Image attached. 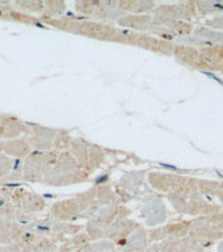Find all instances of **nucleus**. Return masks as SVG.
Instances as JSON below:
<instances>
[{
  "mask_svg": "<svg viewBox=\"0 0 223 252\" xmlns=\"http://www.w3.org/2000/svg\"><path fill=\"white\" fill-rule=\"evenodd\" d=\"M0 252H11V250H9L8 246H1L0 244Z\"/></svg>",
  "mask_w": 223,
  "mask_h": 252,
  "instance_id": "28",
  "label": "nucleus"
},
{
  "mask_svg": "<svg viewBox=\"0 0 223 252\" xmlns=\"http://www.w3.org/2000/svg\"><path fill=\"white\" fill-rule=\"evenodd\" d=\"M71 141H72V137H71L67 130L58 129L57 137L54 139V151H58V153L68 151Z\"/></svg>",
  "mask_w": 223,
  "mask_h": 252,
  "instance_id": "23",
  "label": "nucleus"
},
{
  "mask_svg": "<svg viewBox=\"0 0 223 252\" xmlns=\"http://www.w3.org/2000/svg\"><path fill=\"white\" fill-rule=\"evenodd\" d=\"M13 206H12L11 201L0 196V220H3L8 216H13Z\"/></svg>",
  "mask_w": 223,
  "mask_h": 252,
  "instance_id": "27",
  "label": "nucleus"
},
{
  "mask_svg": "<svg viewBox=\"0 0 223 252\" xmlns=\"http://www.w3.org/2000/svg\"><path fill=\"white\" fill-rule=\"evenodd\" d=\"M42 21L75 34L86 35L90 38L101 39V41H112V42L116 41L120 31L118 28L101 21H80V20L70 19H47V17H42Z\"/></svg>",
  "mask_w": 223,
  "mask_h": 252,
  "instance_id": "2",
  "label": "nucleus"
},
{
  "mask_svg": "<svg viewBox=\"0 0 223 252\" xmlns=\"http://www.w3.org/2000/svg\"><path fill=\"white\" fill-rule=\"evenodd\" d=\"M57 247H58V246H55V247H53V248H49V250H46V251H42V252H57Z\"/></svg>",
  "mask_w": 223,
  "mask_h": 252,
  "instance_id": "29",
  "label": "nucleus"
},
{
  "mask_svg": "<svg viewBox=\"0 0 223 252\" xmlns=\"http://www.w3.org/2000/svg\"><path fill=\"white\" fill-rule=\"evenodd\" d=\"M13 164H15V159L7 157L5 154H0V185L3 184L4 179L9 175Z\"/></svg>",
  "mask_w": 223,
  "mask_h": 252,
  "instance_id": "26",
  "label": "nucleus"
},
{
  "mask_svg": "<svg viewBox=\"0 0 223 252\" xmlns=\"http://www.w3.org/2000/svg\"><path fill=\"white\" fill-rule=\"evenodd\" d=\"M66 9V4L62 1H43V15L47 19L61 16Z\"/></svg>",
  "mask_w": 223,
  "mask_h": 252,
  "instance_id": "24",
  "label": "nucleus"
},
{
  "mask_svg": "<svg viewBox=\"0 0 223 252\" xmlns=\"http://www.w3.org/2000/svg\"><path fill=\"white\" fill-rule=\"evenodd\" d=\"M32 151L33 150H32L31 145L28 143V141L24 137L13 138V139H9V141H4L3 154H5L7 157L12 158V159L24 160Z\"/></svg>",
  "mask_w": 223,
  "mask_h": 252,
  "instance_id": "17",
  "label": "nucleus"
},
{
  "mask_svg": "<svg viewBox=\"0 0 223 252\" xmlns=\"http://www.w3.org/2000/svg\"><path fill=\"white\" fill-rule=\"evenodd\" d=\"M28 230L35 232L41 236H45L47 239L54 240L55 243H62L67 238L72 235H76L78 232L84 230V224L68 223V222H59L50 217L41 218V220H33Z\"/></svg>",
  "mask_w": 223,
  "mask_h": 252,
  "instance_id": "6",
  "label": "nucleus"
},
{
  "mask_svg": "<svg viewBox=\"0 0 223 252\" xmlns=\"http://www.w3.org/2000/svg\"><path fill=\"white\" fill-rule=\"evenodd\" d=\"M3 146H4V141H0V154H3Z\"/></svg>",
  "mask_w": 223,
  "mask_h": 252,
  "instance_id": "30",
  "label": "nucleus"
},
{
  "mask_svg": "<svg viewBox=\"0 0 223 252\" xmlns=\"http://www.w3.org/2000/svg\"><path fill=\"white\" fill-rule=\"evenodd\" d=\"M80 208V220H90L94 218L101 209L109 205L120 204L117 196L113 190V187L106 184H95L92 188L79 193L74 197Z\"/></svg>",
  "mask_w": 223,
  "mask_h": 252,
  "instance_id": "3",
  "label": "nucleus"
},
{
  "mask_svg": "<svg viewBox=\"0 0 223 252\" xmlns=\"http://www.w3.org/2000/svg\"><path fill=\"white\" fill-rule=\"evenodd\" d=\"M25 133V122L9 114L0 113V141H9L23 137Z\"/></svg>",
  "mask_w": 223,
  "mask_h": 252,
  "instance_id": "15",
  "label": "nucleus"
},
{
  "mask_svg": "<svg viewBox=\"0 0 223 252\" xmlns=\"http://www.w3.org/2000/svg\"><path fill=\"white\" fill-rule=\"evenodd\" d=\"M12 5L19 7L25 12H33V13H42L43 15V1L38 0H29V1H16Z\"/></svg>",
  "mask_w": 223,
  "mask_h": 252,
  "instance_id": "25",
  "label": "nucleus"
},
{
  "mask_svg": "<svg viewBox=\"0 0 223 252\" xmlns=\"http://www.w3.org/2000/svg\"><path fill=\"white\" fill-rule=\"evenodd\" d=\"M11 204L13 206L16 220L25 227L37 220V216L46 208V201L41 194L20 187H17L12 194Z\"/></svg>",
  "mask_w": 223,
  "mask_h": 252,
  "instance_id": "4",
  "label": "nucleus"
},
{
  "mask_svg": "<svg viewBox=\"0 0 223 252\" xmlns=\"http://www.w3.org/2000/svg\"><path fill=\"white\" fill-rule=\"evenodd\" d=\"M117 25L125 28L126 31H138V32H149L153 20L147 15H125L117 20Z\"/></svg>",
  "mask_w": 223,
  "mask_h": 252,
  "instance_id": "19",
  "label": "nucleus"
},
{
  "mask_svg": "<svg viewBox=\"0 0 223 252\" xmlns=\"http://www.w3.org/2000/svg\"><path fill=\"white\" fill-rule=\"evenodd\" d=\"M57 155L58 151H32L23 160V181L41 184Z\"/></svg>",
  "mask_w": 223,
  "mask_h": 252,
  "instance_id": "7",
  "label": "nucleus"
},
{
  "mask_svg": "<svg viewBox=\"0 0 223 252\" xmlns=\"http://www.w3.org/2000/svg\"><path fill=\"white\" fill-rule=\"evenodd\" d=\"M90 179V175L84 172L68 151L58 153L54 161L43 176L41 184L49 187H68V185L82 184Z\"/></svg>",
  "mask_w": 223,
  "mask_h": 252,
  "instance_id": "1",
  "label": "nucleus"
},
{
  "mask_svg": "<svg viewBox=\"0 0 223 252\" xmlns=\"http://www.w3.org/2000/svg\"><path fill=\"white\" fill-rule=\"evenodd\" d=\"M154 7L155 4L146 3V1H130V0L118 1V9L124 15H142L143 12L151 11Z\"/></svg>",
  "mask_w": 223,
  "mask_h": 252,
  "instance_id": "21",
  "label": "nucleus"
},
{
  "mask_svg": "<svg viewBox=\"0 0 223 252\" xmlns=\"http://www.w3.org/2000/svg\"><path fill=\"white\" fill-rule=\"evenodd\" d=\"M78 252H79V251H78Z\"/></svg>",
  "mask_w": 223,
  "mask_h": 252,
  "instance_id": "31",
  "label": "nucleus"
},
{
  "mask_svg": "<svg viewBox=\"0 0 223 252\" xmlns=\"http://www.w3.org/2000/svg\"><path fill=\"white\" fill-rule=\"evenodd\" d=\"M114 250L116 246L113 242L108 239H100L87 243L79 252H114Z\"/></svg>",
  "mask_w": 223,
  "mask_h": 252,
  "instance_id": "22",
  "label": "nucleus"
},
{
  "mask_svg": "<svg viewBox=\"0 0 223 252\" xmlns=\"http://www.w3.org/2000/svg\"><path fill=\"white\" fill-rule=\"evenodd\" d=\"M57 133L58 129L54 127L25 122V133L23 137L31 145L33 151H54V139Z\"/></svg>",
  "mask_w": 223,
  "mask_h": 252,
  "instance_id": "8",
  "label": "nucleus"
},
{
  "mask_svg": "<svg viewBox=\"0 0 223 252\" xmlns=\"http://www.w3.org/2000/svg\"><path fill=\"white\" fill-rule=\"evenodd\" d=\"M90 242L91 239L86 232L80 231L76 235L70 236L64 242L59 243L58 247H57V252H78Z\"/></svg>",
  "mask_w": 223,
  "mask_h": 252,
  "instance_id": "20",
  "label": "nucleus"
},
{
  "mask_svg": "<svg viewBox=\"0 0 223 252\" xmlns=\"http://www.w3.org/2000/svg\"><path fill=\"white\" fill-rule=\"evenodd\" d=\"M146 183V171H127L120 177L117 185H120L131 198L143 193Z\"/></svg>",
  "mask_w": 223,
  "mask_h": 252,
  "instance_id": "14",
  "label": "nucleus"
},
{
  "mask_svg": "<svg viewBox=\"0 0 223 252\" xmlns=\"http://www.w3.org/2000/svg\"><path fill=\"white\" fill-rule=\"evenodd\" d=\"M50 218L59 222H68L74 223L75 220H80V208L75 198L57 201L50 206L49 216Z\"/></svg>",
  "mask_w": 223,
  "mask_h": 252,
  "instance_id": "11",
  "label": "nucleus"
},
{
  "mask_svg": "<svg viewBox=\"0 0 223 252\" xmlns=\"http://www.w3.org/2000/svg\"><path fill=\"white\" fill-rule=\"evenodd\" d=\"M68 153L74 158L76 164L88 175L100 168L106 159V151L101 146L86 141L82 137L72 138Z\"/></svg>",
  "mask_w": 223,
  "mask_h": 252,
  "instance_id": "5",
  "label": "nucleus"
},
{
  "mask_svg": "<svg viewBox=\"0 0 223 252\" xmlns=\"http://www.w3.org/2000/svg\"><path fill=\"white\" fill-rule=\"evenodd\" d=\"M58 244L54 240L47 239L45 236H41L35 232L28 230L16 240L15 243L8 246L11 252H42L49 248H53Z\"/></svg>",
  "mask_w": 223,
  "mask_h": 252,
  "instance_id": "10",
  "label": "nucleus"
},
{
  "mask_svg": "<svg viewBox=\"0 0 223 252\" xmlns=\"http://www.w3.org/2000/svg\"><path fill=\"white\" fill-rule=\"evenodd\" d=\"M27 231V227L17 222L13 216H8L0 220V244L11 246Z\"/></svg>",
  "mask_w": 223,
  "mask_h": 252,
  "instance_id": "13",
  "label": "nucleus"
},
{
  "mask_svg": "<svg viewBox=\"0 0 223 252\" xmlns=\"http://www.w3.org/2000/svg\"><path fill=\"white\" fill-rule=\"evenodd\" d=\"M143 201H145V205L141 210V216L145 220L146 224L157 226L159 223H163L165 220V208L161 204L160 198L149 200L146 197Z\"/></svg>",
  "mask_w": 223,
  "mask_h": 252,
  "instance_id": "16",
  "label": "nucleus"
},
{
  "mask_svg": "<svg viewBox=\"0 0 223 252\" xmlns=\"http://www.w3.org/2000/svg\"><path fill=\"white\" fill-rule=\"evenodd\" d=\"M138 227H139V223H137V222L133 220H129V218L117 220V222H114V223L108 228V231H106L105 234V239L113 242L116 248L120 250V248L125 244L126 239H127Z\"/></svg>",
  "mask_w": 223,
  "mask_h": 252,
  "instance_id": "12",
  "label": "nucleus"
},
{
  "mask_svg": "<svg viewBox=\"0 0 223 252\" xmlns=\"http://www.w3.org/2000/svg\"><path fill=\"white\" fill-rule=\"evenodd\" d=\"M149 235L145 228L139 226L131 235L126 239L125 244L120 248V252H143L149 247Z\"/></svg>",
  "mask_w": 223,
  "mask_h": 252,
  "instance_id": "18",
  "label": "nucleus"
},
{
  "mask_svg": "<svg viewBox=\"0 0 223 252\" xmlns=\"http://www.w3.org/2000/svg\"><path fill=\"white\" fill-rule=\"evenodd\" d=\"M75 7L84 15L101 20H116L125 16L118 9V1H76Z\"/></svg>",
  "mask_w": 223,
  "mask_h": 252,
  "instance_id": "9",
  "label": "nucleus"
}]
</instances>
